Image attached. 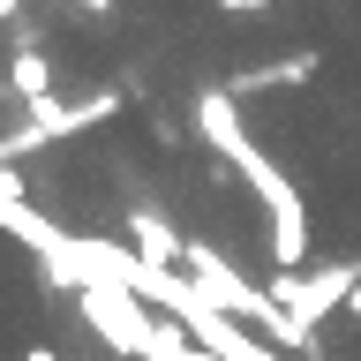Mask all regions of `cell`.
I'll list each match as a JSON object with an SVG mask.
<instances>
[{
	"instance_id": "7a4b0ae2",
	"label": "cell",
	"mask_w": 361,
	"mask_h": 361,
	"mask_svg": "<svg viewBox=\"0 0 361 361\" xmlns=\"http://www.w3.org/2000/svg\"><path fill=\"white\" fill-rule=\"evenodd\" d=\"M354 293H361V256H346V264H331V271H279V279H271V301H279L301 331H316L331 309H354Z\"/></svg>"
},
{
	"instance_id": "3957f363",
	"label": "cell",
	"mask_w": 361,
	"mask_h": 361,
	"mask_svg": "<svg viewBox=\"0 0 361 361\" xmlns=\"http://www.w3.org/2000/svg\"><path fill=\"white\" fill-rule=\"evenodd\" d=\"M113 113H121L113 90H90V98H75V106L45 98V106H30V121H23L16 135H0V166H8L16 151H38V143H61V135H75V128H98V121H113Z\"/></svg>"
},
{
	"instance_id": "52a82bcc",
	"label": "cell",
	"mask_w": 361,
	"mask_h": 361,
	"mask_svg": "<svg viewBox=\"0 0 361 361\" xmlns=\"http://www.w3.org/2000/svg\"><path fill=\"white\" fill-rule=\"evenodd\" d=\"M16 203H23V180L8 173V166H0V219H8V211H16Z\"/></svg>"
},
{
	"instance_id": "277c9868",
	"label": "cell",
	"mask_w": 361,
	"mask_h": 361,
	"mask_svg": "<svg viewBox=\"0 0 361 361\" xmlns=\"http://www.w3.org/2000/svg\"><path fill=\"white\" fill-rule=\"evenodd\" d=\"M128 248L143 256V264H158V271L188 264V241H180V233L158 219V211H128Z\"/></svg>"
},
{
	"instance_id": "9c48e42d",
	"label": "cell",
	"mask_w": 361,
	"mask_h": 361,
	"mask_svg": "<svg viewBox=\"0 0 361 361\" xmlns=\"http://www.w3.org/2000/svg\"><path fill=\"white\" fill-rule=\"evenodd\" d=\"M23 16V0H0V23H16Z\"/></svg>"
},
{
	"instance_id": "6da1fadb",
	"label": "cell",
	"mask_w": 361,
	"mask_h": 361,
	"mask_svg": "<svg viewBox=\"0 0 361 361\" xmlns=\"http://www.w3.org/2000/svg\"><path fill=\"white\" fill-rule=\"evenodd\" d=\"M196 128L211 135V151H219L226 166L264 196V211H271V264H279V271H301V256H309V211H301V188H293V180L248 143L241 106H233V90H226V83L196 98Z\"/></svg>"
},
{
	"instance_id": "7c38bea8",
	"label": "cell",
	"mask_w": 361,
	"mask_h": 361,
	"mask_svg": "<svg viewBox=\"0 0 361 361\" xmlns=\"http://www.w3.org/2000/svg\"><path fill=\"white\" fill-rule=\"evenodd\" d=\"M354 316H361V293H354Z\"/></svg>"
},
{
	"instance_id": "5b68a950",
	"label": "cell",
	"mask_w": 361,
	"mask_h": 361,
	"mask_svg": "<svg viewBox=\"0 0 361 361\" xmlns=\"http://www.w3.org/2000/svg\"><path fill=\"white\" fill-rule=\"evenodd\" d=\"M8 83H16L23 106H45V98H53V68H45L38 45H16V61H8Z\"/></svg>"
},
{
	"instance_id": "ba28073f",
	"label": "cell",
	"mask_w": 361,
	"mask_h": 361,
	"mask_svg": "<svg viewBox=\"0 0 361 361\" xmlns=\"http://www.w3.org/2000/svg\"><path fill=\"white\" fill-rule=\"evenodd\" d=\"M219 8H226V16H264L271 0H219Z\"/></svg>"
},
{
	"instance_id": "30bf717a",
	"label": "cell",
	"mask_w": 361,
	"mask_h": 361,
	"mask_svg": "<svg viewBox=\"0 0 361 361\" xmlns=\"http://www.w3.org/2000/svg\"><path fill=\"white\" fill-rule=\"evenodd\" d=\"M30 361H61V354H45V346H30Z\"/></svg>"
},
{
	"instance_id": "8fae6325",
	"label": "cell",
	"mask_w": 361,
	"mask_h": 361,
	"mask_svg": "<svg viewBox=\"0 0 361 361\" xmlns=\"http://www.w3.org/2000/svg\"><path fill=\"white\" fill-rule=\"evenodd\" d=\"M83 8H98V16H106V8H113V0H83Z\"/></svg>"
},
{
	"instance_id": "8992f818",
	"label": "cell",
	"mask_w": 361,
	"mask_h": 361,
	"mask_svg": "<svg viewBox=\"0 0 361 361\" xmlns=\"http://www.w3.org/2000/svg\"><path fill=\"white\" fill-rule=\"evenodd\" d=\"M316 75V53H293V61H271V68H248V75H233V98H241V90H279V83H309Z\"/></svg>"
}]
</instances>
